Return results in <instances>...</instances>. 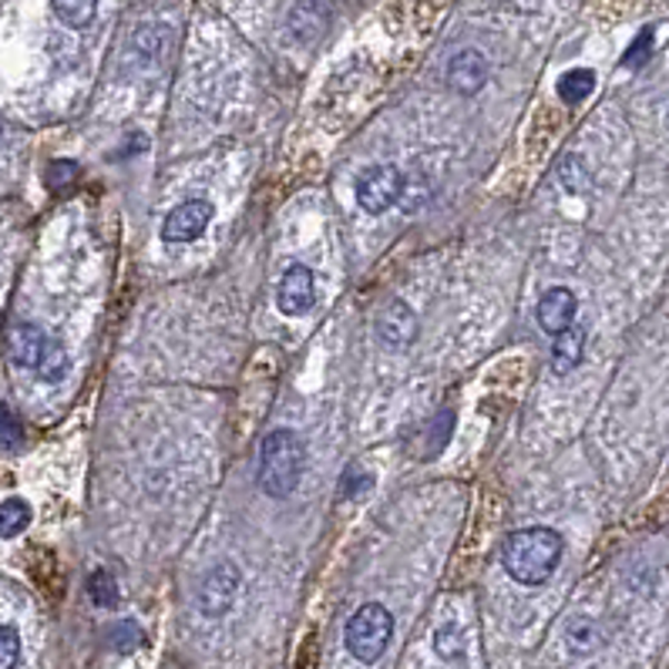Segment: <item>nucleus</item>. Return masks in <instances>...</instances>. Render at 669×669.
Segmentation results:
<instances>
[{"instance_id": "f257e3e1", "label": "nucleus", "mask_w": 669, "mask_h": 669, "mask_svg": "<svg viewBox=\"0 0 669 669\" xmlns=\"http://www.w3.org/2000/svg\"><path fill=\"white\" fill-rule=\"evenodd\" d=\"M562 562V535L555 529L535 525L522 529L501 545V565L519 586H545Z\"/></svg>"}, {"instance_id": "f03ea898", "label": "nucleus", "mask_w": 669, "mask_h": 669, "mask_svg": "<svg viewBox=\"0 0 669 669\" xmlns=\"http://www.w3.org/2000/svg\"><path fill=\"white\" fill-rule=\"evenodd\" d=\"M306 468V447L293 431H269L259 447V471L256 481L269 498H286L296 491Z\"/></svg>"}, {"instance_id": "7ed1b4c3", "label": "nucleus", "mask_w": 669, "mask_h": 669, "mask_svg": "<svg viewBox=\"0 0 669 669\" xmlns=\"http://www.w3.org/2000/svg\"><path fill=\"white\" fill-rule=\"evenodd\" d=\"M394 639V616L381 602L361 606L347 622V649L357 662H377Z\"/></svg>"}, {"instance_id": "20e7f679", "label": "nucleus", "mask_w": 669, "mask_h": 669, "mask_svg": "<svg viewBox=\"0 0 669 669\" xmlns=\"http://www.w3.org/2000/svg\"><path fill=\"white\" fill-rule=\"evenodd\" d=\"M401 193H404V173L394 169V165H374V169H367L357 179V203L371 216H381L391 206H397Z\"/></svg>"}, {"instance_id": "39448f33", "label": "nucleus", "mask_w": 669, "mask_h": 669, "mask_svg": "<svg viewBox=\"0 0 669 669\" xmlns=\"http://www.w3.org/2000/svg\"><path fill=\"white\" fill-rule=\"evenodd\" d=\"M55 337H48V329L38 326L35 319H18L11 329H8V361L18 367V371H28V374H38L48 347H51Z\"/></svg>"}, {"instance_id": "423d86ee", "label": "nucleus", "mask_w": 669, "mask_h": 669, "mask_svg": "<svg viewBox=\"0 0 669 669\" xmlns=\"http://www.w3.org/2000/svg\"><path fill=\"white\" fill-rule=\"evenodd\" d=\"M239 586H243V572L233 565V562H219L206 572L203 586H199V612L203 616H226L239 596Z\"/></svg>"}, {"instance_id": "0eeeda50", "label": "nucleus", "mask_w": 669, "mask_h": 669, "mask_svg": "<svg viewBox=\"0 0 669 669\" xmlns=\"http://www.w3.org/2000/svg\"><path fill=\"white\" fill-rule=\"evenodd\" d=\"M213 216H216V209L209 199H189V203L176 206L169 213V219L161 223V239L165 243H193L209 229Z\"/></svg>"}, {"instance_id": "6e6552de", "label": "nucleus", "mask_w": 669, "mask_h": 669, "mask_svg": "<svg viewBox=\"0 0 669 669\" xmlns=\"http://www.w3.org/2000/svg\"><path fill=\"white\" fill-rule=\"evenodd\" d=\"M316 299V279H313V269L306 266H289L276 286V306L286 313V316H303Z\"/></svg>"}, {"instance_id": "1a4fd4ad", "label": "nucleus", "mask_w": 669, "mask_h": 669, "mask_svg": "<svg viewBox=\"0 0 669 669\" xmlns=\"http://www.w3.org/2000/svg\"><path fill=\"white\" fill-rule=\"evenodd\" d=\"M414 333H417L414 309L407 303H401V299H391L381 309V316H377V337H381V344L391 347V351H404L414 341Z\"/></svg>"}, {"instance_id": "9d476101", "label": "nucleus", "mask_w": 669, "mask_h": 669, "mask_svg": "<svg viewBox=\"0 0 669 669\" xmlns=\"http://www.w3.org/2000/svg\"><path fill=\"white\" fill-rule=\"evenodd\" d=\"M575 309H579V299L569 286H552L542 299H539V326L552 337L565 333L572 323H575Z\"/></svg>"}, {"instance_id": "9b49d317", "label": "nucleus", "mask_w": 669, "mask_h": 669, "mask_svg": "<svg viewBox=\"0 0 669 669\" xmlns=\"http://www.w3.org/2000/svg\"><path fill=\"white\" fill-rule=\"evenodd\" d=\"M484 81H488V61H484L481 51L464 48L447 61V85L458 95H474V91L484 88Z\"/></svg>"}, {"instance_id": "f8f14e48", "label": "nucleus", "mask_w": 669, "mask_h": 669, "mask_svg": "<svg viewBox=\"0 0 669 669\" xmlns=\"http://www.w3.org/2000/svg\"><path fill=\"white\" fill-rule=\"evenodd\" d=\"M326 21H329V14H326V8L319 4V0H299V4L289 11V31L303 45L316 41L326 31Z\"/></svg>"}, {"instance_id": "ddd939ff", "label": "nucleus", "mask_w": 669, "mask_h": 669, "mask_svg": "<svg viewBox=\"0 0 669 669\" xmlns=\"http://www.w3.org/2000/svg\"><path fill=\"white\" fill-rule=\"evenodd\" d=\"M582 354H586V329L572 323L565 333H559L555 344H552V371L559 377L572 374L582 364Z\"/></svg>"}, {"instance_id": "4468645a", "label": "nucleus", "mask_w": 669, "mask_h": 669, "mask_svg": "<svg viewBox=\"0 0 669 669\" xmlns=\"http://www.w3.org/2000/svg\"><path fill=\"white\" fill-rule=\"evenodd\" d=\"M51 14L71 28V31H85L95 18H98V0H51Z\"/></svg>"}, {"instance_id": "2eb2a0df", "label": "nucleus", "mask_w": 669, "mask_h": 669, "mask_svg": "<svg viewBox=\"0 0 669 669\" xmlns=\"http://www.w3.org/2000/svg\"><path fill=\"white\" fill-rule=\"evenodd\" d=\"M31 525V505L21 498L0 501V539H18Z\"/></svg>"}, {"instance_id": "dca6fc26", "label": "nucleus", "mask_w": 669, "mask_h": 669, "mask_svg": "<svg viewBox=\"0 0 669 669\" xmlns=\"http://www.w3.org/2000/svg\"><path fill=\"white\" fill-rule=\"evenodd\" d=\"M596 88V75L589 68H572L559 78V98L565 105H582Z\"/></svg>"}, {"instance_id": "f3484780", "label": "nucleus", "mask_w": 669, "mask_h": 669, "mask_svg": "<svg viewBox=\"0 0 669 669\" xmlns=\"http://www.w3.org/2000/svg\"><path fill=\"white\" fill-rule=\"evenodd\" d=\"M559 183H562V189H565L569 196L589 193V173H586V161H582L579 155L562 158V165H559Z\"/></svg>"}, {"instance_id": "a211bd4d", "label": "nucleus", "mask_w": 669, "mask_h": 669, "mask_svg": "<svg viewBox=\"0 0 669 669\" xmlns=\"http://www.w3.org/2000/svg\"><path fill=\"white\" fill-rule=\"evenodd\" d=\"M565 642L572 652H592L599 646V629L592 619H572L565 629Z\"/></svg>"}, {"instance_id": "6ab92c4d", "label": "nucleus", "mask_w": 669, "mask_h": 669, "mask_svg": "<svg viewBox=\"0 0 669 669\" xmlns=\"http://www.w3.org/2000/svg\"><path fill=\"white\" fill-rule=\"evenodd\" d=\"M88 592H91L95 606H101V609H111L118 602V582H115V575L108 569H98L88 579Z\"/></svg>"}, {"instance_id": "aec40b11", "label": "nucleus", "mask_w": 669, "mask_h": 669, "mask_svg": "<svg viewBox=\"0 0 669 669\" xmlns=\"http://www.w3.org/2000/svg\"><path fill=\"white\" fill-rule=\"evenodd\" d=\"M21 662V632L11 622H0V669H18Z\"/></svg>"}, {"instance_id": "412c9836", "label": "nucleus", "mask_w": 669, "mask_h": 669, "mask_svg": "<svg viewBox=\"0 0 669 669\" xmlns=\"http://www.w3.org/2000/svg\"><path fill=\"white\" fill-rule=\"evenodd\" d=\"M434 649H437V656H441V659H458V656L464 652V639H461V629H458L454 622L441 626V629L434 632Z\"/></svg>"}, {"instance_id": "4be33fe9", "label": "nucleus", "mask_w": 669, "mask_h": 669, "mask_svg": "<svg viewBox=\"0 0 669 669\" xmlns=\"http://www.w3.org/2000/svg\"><path fill=\"white\" fill-rule=\"evenodd\" d=\"M141 629H138V622H131V619H125V622H115V629H111V649L115 652H135L138 646H141Z\"/></svg>"}, {"instance_id": "5701e85b", "label": "nucleus", "mask_w": 669, "mask_h": 669, "mask_svg": "<svg viewBox=\"0 0 669 669\" xmlns=\"http://www.w3.org/2000/svg\"><path fill=\"white\" fill-rule=\"evenodd\" d=\"M424 203H427V183H424V179H414V183L404 179L401 206H404L407 213H417V206H424Z\"/></svg>"}, {"instance_id": "b1692460", "label": "nucleus", "mask_w": 669, "mask_h": 669, "mask_svg": "<svg viewBox=\"0 0 669 669\" xmlns=\"http://www.w3.org/2000/svg\"><path fill=\"white\" fill-rule=\"evenodd\" d=\"M451 424H454V414L451 411H441L437 414V421H434V427H431V434H434V444L427 447V458H434L444 444H447V437H451Z\"/></svg>"}, {"instance_id": "393cba45", "label": "nucleus", "mask_w": 669, "mask_h": 669, "mask_svg": "<svg viewBox=\"0 0 669 669\" xmlns=\"http://www.w3.org/2000/svg\"><path fill=\"white\" fill-rule=\"evenodd\" d=\"M0 434H4V444L8 447H14L18 441H21V417L4 404L0 407Z\"/></svg>"}, {"instance_id": "a878e982", "label": "nucleus", "mask_w": 669, "mask_h": 669, "mask_svg": "<svg viewBox=\"0 0 669 669\" xmlns=\"http://www.w3.org/2000/svg\"><path fill=\"white\" fill-rule=\"evenodd\" d=\"M649 48H652V31H642L639 38H636V45L629 48V55H626V68H639L646 58H649Z\"/></svg>"}, {"instance_id": "bb28decb", "label": "nucleus", "mask_w": 669, "mask_h": 669, "mask_svg": "<svg viewBox=\"0 0 669 669\" xmlns=\"http://www.w3.org/2000/svg\"><path fill=\"white\" fill-rule=\"evenodd\" d=\"M364 488H371V474H361L357 468H351V471L344 474V498H354V494H361Z\"/></svg>"}, {"instance_id": "cd10ccee", "label": "nucleus", "mask_w": 669, "mask_h": 669, "mask_svg": "<svg viewBox=\"0 0 669 669\" xmlns=\"http://www.w3.org/2000/svg\"><path fill=\"white\" fill-rule=\"evenodd\" d=\"M75 173H78V169H75V161H55V173L48 176V183L58 189V186H61V179H65V176H71V179H75Z\"/></svg>"}]
</instances>
